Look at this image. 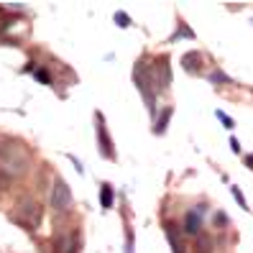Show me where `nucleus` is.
Listing matches in <instances>:
<instances>
[{
    "label": "nucleus",
    "instance_id": "nucleus-1",
    "mask_svg": "<svg viewBox=\"0 0 253 253\" xmlns=\"http://www.w3.org/2000/svg\"><path fill=\"white\" fill-rule=\"evenodd\" d=\"M0 169L10 179H21L31 169V151L21 141H5L0 146Z\"/></svg>",
    "mask_w": 253,
    "mask_h": 253
},
{
    "label": "nucleus",
    "instance_id": "nucleus-2",
    "mask_svg": "<svg viewBox=\"0 0 253 253\" xmlns=\"http://www.w3.org/2000/svg\"><path fill=\"white\" fill-rule=\"evenodd\" d=\"M133 80L138 84V92L141 97L146 100V108L151 115H156V74H154V64H146V62H138L136 69H133Z\"/></svg>",
    "mask_w": 253,
    "mask_h": 253
},
{
    "label": "nucleus",
    "instance_id": "nucleus-3",
    "mask_svg": "<svg viewBox=\"0 0 253 253\" xmlns=\"http://www.w3.org/2000/svg\"><path fill=\"white\" fill-rule=\"evenodd\" d=\"M41 217H43V207L31 200V197H23L16 207V220L21 222V225H26L28 230H36L41 225Z\"/></svg>",
    "mask_w": 253,
    "mask_h": 253
},
{
    "label": "nucleus",
    "instance_id": "nucleus-4",
    "mask_svg": "<svg viewBox=\"0 0 253 253\" xmlns=\"http://www.w3.org/2000/svg\"><path fill=\"white\" fill-rule=\"evenodd\" d=\"M49 205H51L54 212H64V210H69V207H72V189H69V184L62 179V176H56V179H54Z\"/></svg>",
    "mask_w": 253,
    "mask_h": 253
},
{
    "label": "nucleus",
    "instance_id": "nucleus-5",
    "mask_svg": "<svg viewBox=\"0 0 253 253\" xmlns=\"http://www.w3.org/2000/svg\"><path fill=\"white\" fill-rule=\"evenodd\" d=\"M95 121H97V143H100V154L105 159H115V148H113V141L108 136V128H105V121H102V113H95Z\"/></svg>",
    "mask_w": 253,
    "mask_h": 253
},
{
    "label": "nucleus",
    "instance_id": "nucleus-6",
    "mask_svg": "<svg viewBox=\"0 0 253 253\" xmlns=\"http://www.w3.org/2000/svg\"><path fill=\"white\" fill-rule=\"evenodd\" d=\"M154 74H156V87L167 90L171 84V67H169V56H159L154 64Z\"/></svg>",
    "mask_w": 253,
    "mask_h": 253
},
{
    "label": "nucleus",
    "instance_id": "nucleus-7",
    "mask_svg": "<svg viewBox=\"0 0 253 253\" xmlns=\"http://www.w3.org/2000/svg\"><path fill=\"white\" fill-rule=\"evenodd\" d=\"M164 233H167V241H169V246H171V251L174 253H187L184 248V238H182V228L179 225H174V222H167L164 225Z\"/></svg>",
    "mask_w": 253,
    "mask_h": 253
},
{
    "label": "nucleus",
    "instance_id": "nucleus-8",
    "mask_svg": "<svg viewBox=\"0 0 253 253\" xmlns=\"http://www.w3.org/2000/svg\"><path fill=\"white\" fill-rule=\"evenodd\" d=\"M200 230H202V215H200L197 210H187L182 233H187V235H200Z\"/></svg>",
    "mask_w": 253,
    "mask_h": 253
},
{
    "label": "nucleus",
    "instance_id": "nucleus-9",
    "mask_svg": "<svg viewBox=\"0 0 253 253\" xmlns=\"http://www.w3.org/2000/svg\"><path fill=\"white\" fill-rule=\"evenodd\" d=\"M182 67H184V72H189V74H200V72H202V54H200V51H187V54L182 56Z\"/></svg>",
    "mask_w": 253,
    "mask_h": 253
},
{
    "label": "nucleus",
    "instance_id": "nucleus-10",
    "mask_svg": "<svg viewBox=\"0 0 253 253\" xmlns=\"http://www.w3.org/2000/svg\"><path fill=\"white\" fill-rule=\"evenodd\" d=\"M113 202H115V192H113V184L102 182V184H100V207H102V210H110V207H113Z\"/></svg>",
    "mask_w": 253,
    "mask_h": 253
},
{
    "label": "nucleus",
    "instance_id": "nucleus-11",
    "mask_svg": "<svg viewBox=\"0 0 253 253\" xmlns=\"http://www.w3.org/2000/svg\"><path fill=\"white\" fill-rule=\"evenodd\" d=\"M212 238L210 235H205V233H200L197 235V241H195V253H212Z\"/></svg>",
    "mask_w": 253,
    "mask_h": 253
},
{
    "label": "nucleus",
    "instance_id": "nucleus-12",
    "mask_svg": "<svg viewBox=\"0 0 253 253\" xmlns=\"http://www.w3.org/2000/svg\"><path fill=\"white\" fill-rule=\"evenodd\" d=\"M169 118H171V108H167V110H164V113L159 115V121H156V126H154V133H156V136H161V133L167 130Z\"/></svg>",
    "mask_w": 253,
    "mask_h": 253
},
{
    "label": "nucleus",
    "instance_id": "nucleus-13",
    "mask_svg": "<svg viewBox=\"0 0 253 253\" xmlns=\"http://www.w3.org/2000/svg\"><path fill=\"white\" fill-rule=\"evenodd\" d=\"M210 82H212V84H230L233 80L228 77L225 72H220V69H215V72L210 74Z\"/></svg>",
    "mask_w": 253,
    "mask_h": 253
},
{
    "label": "nucleus",
    "instance_id": "nucleus-14",
    "mask_svg": "<svg viewBox=\"0 0 253 253\" xmlns=\"http://www.w3.org/2000/svg\"><path fill=\"white\" fill-rule=\"evenodd\" d=\"M182 36H187V39H195V34L187 28V23H179V31H176L174 36H171V41H176V39H182Z\"/></svg>",
    "mask_w": 253,
    "mask_h": 253
},
{
    "label": "nucleus",
    "instance_id": "nucleus-15",
    "mask_svg": "<svg viewBox=\"0 0 253 253\" xmlns=\"http://www.w3.org/2000/svg\"><path fill=\"white\" fill-rule=\"evenodd\" d=\"M115 21H118V26H121V28H128L130 26V16H128V13H123V10L115 13Z\"/></svg>",
    "mask_w": 253,
    "mask_h": 253
},
{
    "label": "nucleus",
    "instance_id": "nucleus-16",
    "mask_svg": "<svg viewBox=\"0 0 253 253\" xmlns=\"http://www.w3.org/2000/svg\"><path fill=\"white\" fill-rule=\"evenodd\" d=\"M230 192H233V197L238 200V205H241V207H243V210H248V205H246V197H243V192H241V189H238V187H230Z\"/></svg>",
    "mask_w": 253,
    "mask_h": 253
},
{
    "label": "nucleus",
    "instance_id": "nucleus-17",
    "mask_svg": "<svg viewBox=\"0 0 253 253\" xmlns=\"http://www.w3.org/2000/svg\"><path fill=\"white\" fill-rule=\"evenodd\" d=\"M36 80L43 82V84H51V74L46 69H36Z\"/></svg>",
    "mask_w": 253,
    "mask_h": 253
},
{
    "label": "nucleus",
    "instance_id": "nucleus-18",
    "mask_svg": "<svg viewBox=\"0 0 253 253\" xmlns=\"http://www.w3.org/2000/svg\"><path fill=\"white\" fill-rule=\"evenodd\" d=\"M215 115L220 118V121H222V126H225L228 130H230V128H235V123H233V118H228V115H225V113H222V110H217Z\"/></svg>",
    "mask_w": 253,
    "mask_h": 253
},
{
    "label": "nucleus",
    "instance_id": "nucleus-19",
    "mask_svg": "<svg viewBox=\"0 0 253 253\" xmlns=\"http://www.w3.org/2000/svg\"><path fill=\"white\" fill-rule=\"evenodd\" d=\"M126 253H133V233H128V246H126Z\"/></svg>",
    "mask_w": 253,
    "mask_h": 253
},
{
    "label": "nucleus",
    "instance_id": "nucleus-20",
    "mask_svg": "<svg viewBox=\"0 0 253 253\" xmlns=\"http://www.w3.org/2000/svg\"><path fill=\"white\" fill-rule=\"evenodd\" d=\"M215 222H217V225H225V215L217 212V215H215Z\"/></svg>",
    "mask_w": 253,
    "mask_h": 253
},
{
    "label": "nucleus",
    "instance_id": "nucleus-21",
    "mask_svg": "<svg viewBox=\"0 0 253 253\" xmlns=\"http://www.w3.org/2000/svg\"><path fill=\"white\" fill-rule=\"evenodd\" d=\"M230 148H233V151H235V154H238V151H241V143H238V141H235V138H230Z\"/></svg>",
    "mask_w": 253,
    "mask_h": 253
},
{
    "label": "nucleus",
    "instance_id": "nucleus-22",
    "mask_svg": "<svg viewBox=\"0 0 253 253\" xmlns=\"http://www.w3.org/2000/svg\"><path fill=\"white\" fill-rule=\"evenodd\" d=\"M246 167H248V169H253V154H251V156L246 159Z\"/></svg>",
    "mask_w": 253,
    "mask_h": 253
}]
</instances>
